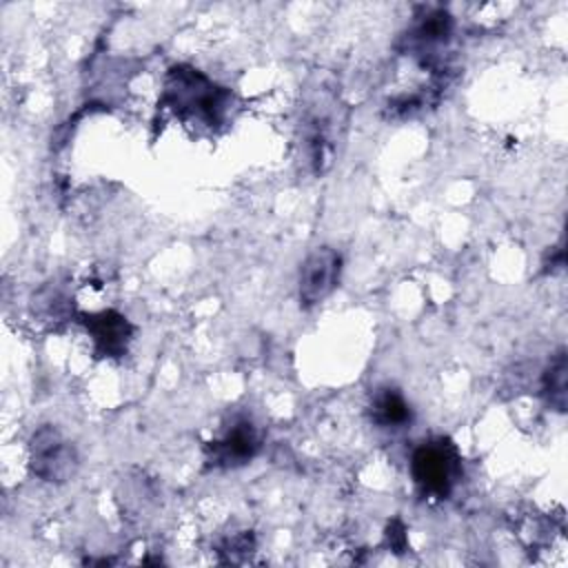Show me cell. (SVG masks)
<instances>
[{"label":"cell","mask_w":568,"mask_h":568,"mask_svg":"<svg viewBox=\"0 0 568 568\" xmlns=\"http://www.w3.org/2000/svg\"><path fill=\"white\" fill-rule=\"evenodd\" d=\"M459 455L446 439H430L415 448L410 475L419 493L428 499H446L459 477Z\"/></svg>","instance_id":"2"},{"label":"cell","mask_w":568,"mask_h":568,"mask_svg":"<svg viewBox=\"0 0 568 568\" xmlns=\"http://www.w3.org/2000/svg\"><path fill=\"white\" fill-rule=\"evenodd\" d=\"M164 98L175 111L197 115L209 124L217 122L226 106V93L191 67H175L169 71Z\"/></svg>","instance_id":"1"},{"label":"cell","mask_w":568,"mask_h":568,"mask_svg":"<svg viewBox=\"0 0 568 568\" xmlns=\"http://www.w3.org/2000/svg\"><path fill=\"white\" fill-rule=\"evenodd\" d=\"M29 462L33 475L44 481H67L75 473L78 455L75 448L53 426H40L31 435Z\"/></svg>","instance_id":"3"},{"label":"cell","mask_w":568,"mask_h":568,"mask_svg":"<svg viewBox=\"0 0 568 568\" xmlns=\"http://www.w3.org/2000/svg\"><path fill=\"white\" fill-rule=\"evenodd\" d=\"M260 448L257 428L248 419H235L224 435L209 446V464L213 468H235L255 457Z\"/></svg>","instance_id":"5"},{"label":"cell","mask_w":568,"mask_h":568,"mask_svg":"<svg viewBox=\"0 0 568 568\" xmlns=\"http://www.w3.org/2000/svg\"><path fill=\"white\" fill-rule=\"evenodd\" d=\"M373 419L382 428H402L410 422V406L395 388H382L373 397Z\"/></svg>","instance_id":"8"},{"label":"cell","mask_w":568,"mask_h":568,"mask_svg":"<svg viewBox=\"0 0 568 568\" xmlns=\"http://www.w3.org/2000/svg\"><path fill=\"white\" fill-rule=\"evenodd\" d=\"M568 362H566V353L559 351L552 359L550 366L544 373L541 379V390L544 397L548 402V406H552L555 410L564 413L566 410V397H568Z\"/></svg>","instance_id":"9"},{"label":"cell","mask_w":568,"mask_h":568,"mask_svg":"<svg viewBox=\"0 0 568 568\" xmlns=\"http://www.w3.org/2000/svg\"><path fill=\"white\" fill-rule=\"evenodd\" d=\"M87 328L102 355H122L131 339V324L115 311H102L87 317Z\"/></svg>","instance_id":"6"},{"label":"cell","mask_w":568,"mask_h":568,"mask_svg":"<svg viewBox=\"0 0 568 568\" xmlns=\"http://www.w3.org/2000/svg\"><path fill=\"white\" fill-rule=\"evenodd\" d=\"M342 271V255L331 246H320L306 255L300 268L297 295L304 308L324 302L337 286Z\"/></svg>","instance_id":"4"},{"label":"cell","mask_w":568,"mask_h":568,"mask_svg":"<svg viewBox=\"0 0 568 568\" xmlns=\"http://www.w3.org/2000/svg\"><path fill=\"white\" fill-rule=\"evenodd\" d=\"M450 38V16L444 11H430L408 33V49L419 55H435Z\"/></svg>","instance_id":"7"}]
</instances>
